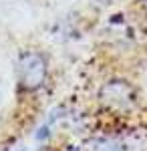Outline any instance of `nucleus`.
<instances>
[{"mask_svg": "<svg viewBox=\"0 0 147 151\" xmlns=\"http://www.w3.org/2000/svg\"><path fill=\"white\" fill-rule=\"evenodd\" d=\"M46 79V63L45 58L40 57L38 52H24L22 57L18 58V81L20 87L34 91L38 89Z\"/></svg>", "mask_w": 147, "mask_h": 151, "instance_id": "nucleus-1", "label": "nucleus"}, {"mask_svg": "<svg viewBox=\"0 0 147 151\" xmlns=\"http://www.w3.org/2000/svg\"><path fill=\"white\" fill-rule=\"evenodd\" d=\"M143 4H145V10H147V0H143Z\"/></svg>", "mask_w": 147, "mask_h": 151, "instance_id": "nucleus-2", "label": "nucleus"}]
</instances>
